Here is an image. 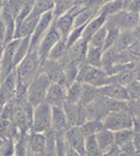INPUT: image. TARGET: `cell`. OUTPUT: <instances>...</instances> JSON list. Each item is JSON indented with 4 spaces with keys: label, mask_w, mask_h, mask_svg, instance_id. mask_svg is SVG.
<instances>
[{
    "label": "cell",
    "mask_w": 140,
    "mask_h": 156,
    "mask_svg": "<svg viewBox=\"0 0 140 156\" xmlns=\"http://www.w3.org/2000/svg\"><path fill=\"white\" fill-rule=\"evenodd\" d=\"M65 139L68 141V145L70 147H73L74 150H76L80 154L85 152V141H86V136L81 129L80 126H73L69 127L65 130Z\"/></svg>",
    "instance_id": "obj_13"
},
{
    "label": "cell",
    "mask_w": 140,
    "mask_h": 156,
    "mask_svg": "<svg viewBox=\"0 0 140 156\" xmlns=\"http://www.w3.org/2000/svg\"><path fill=\"white\" fill-rule=\"evenodd\" d=\"M139 20H140V14L125 9L110 16L106 23L118 27L121 31H134L138 27Z\"/></svg>",
    "instance_id": "obj_6"
},
{
    "label": "cell",
    "mask_w": 140,
    "mask_h": 156,
    "mask_svg": "<svg viewBox=\"0 0 140 156\" xmlns=\"http://www.w3.org/2000/svg\"><path fill=\"white\" fill-rule=\"evenodd\" d=\"M30 51H31V36L20 38V42H19V46L16 48V53H15V58H14L15 69L26 58V55L30 53Z\"/></svg>",
    "instance_id": "obj_24"
},
{
    "label": "cell",
    "mask_w": 140,
    "mask_h": 156,
    "mask_svg": "<svg viewBox=\"0 0 140 156\" xmlns=\"http://www.w3.org/2000/svg\"><path fill=\"white\" fill-rule=\"evenodd\" d=\"M136 40H140V38L136 36L135 31H122L117 42L112 47V49L116 53H122V52L127 51Z\"/></svg>",
    "instance_id": "obj_20"
},
{
    "label": "cell",
    "mask_w": 140,
    "mask_h": 156,
    "mask_svg": "<svg viewBox=\"0 0 140 156\" xmlns=\"http://www.w3.org/2000/svg\"><path fill=\"white\" fill-rule=\"evenodd\" d=\"M20 40H14L10 43H8L4 48V53L0 60V71H2V81L5 77L11 74L15 70V64H14V58H15V53H16V48L19 46Z\"/></svg>",
    "instance_id": "obj_11"
},
{
    "label": "cell",
    "mask_w": 140,
    "mask_h": 156,
    "mask_svg": "<svg viewBox=\"0 0 140 156\" xmlns=\"http://www.w3.org/2000/svg\"><path fill=\"white\" fill-rule=\"evenodd\" d=\"M0 85H2V71H0Z\"/></svg>",
    "instance_id": "obj_53"
},
{
    "label": "cell",
    "mask_w": 140,
    "mask_h": 156,
    "mask_svg": "<svg viewBox=\"0 0 140 156\" xmlns=\"http://www.w3.org/2000/svg\"><path fill=\"white\" fill-rule=\"evenodd\" d=\"M106 27H107V36H106V42H104L103 51L111 49L114 46V43L117 42L118 37L122 32L118 27H114V26H111V25H107V23H106Z\"/></svg>",
    "instance_id": "obj_35"
},
{
    "label": "cell",
    "mask_w": 140,
    "mask_h": 156,
    "mask_svg": "<svg viewBox=\"0 0 140 156\" xmlns=\"http://www.w3.org/2000/svg\"><path fill=\"white\" fill-rule=\"evenodd\" d=\"M102 55H103L102 48H93L89 46L86 54V63L93 68H102Z\"/></svg>",
    "instance_id": "obj_31"
},
{
    "label": "cell",
    "mask_w": 140,
    "mask_h": 156,
    "mask_svg": "<svg viewBox=\"0 0 140 156\" xmlns=\"http://www.w3.org/2000/svg\"><path fill=\"white\" fill-rule=\"evenodd\" d=\"M134 133H135V132H134ZM133 144H134V147H135L136 154H140V133H135V134H134Z\"/></svg>",
    "instance_id": "obj_44"
},
{
    "label": "cell",
    "mask_w": 140,
    "mask_h": 156,
    "mask_svg": "<svg viewBox=\"0 0 140 156\" xmlns=\"http://www.w3.org/2000/svg\"><path fill=\"white\" fill-rule=\"evenodd\" d=\"M61 38H63V37H61V34L59 33V31L55 28L54 21H53L51 28L48 30L47 34L43 37V40L41 41L40 46H38V48H37V52H38V54H40V57H41L42 60H44V59L48 58V54H49V52L52 51V48L61 40Z\"/></svg>",
    "instance_id": "obj_12"
},
{
    "label": "cell",
    "mask_w": 140,
    "mask_h": 156,
    "mask_svg": "<svg viewBox=\"0 0 140 156\" xmlns=\"http://www.w3.org/2000/svg\"><path fill=\"white\" fill-rule=\"evenodd\" d=\"M136 79L140 81V74H136Z\"/></svg>",
    "instance_id": "obj_52"
},
{
    "label": "cell",
    "mask_w": 140,
    "mask_h": 156,
    "mask_svg": "<svg viewBox=\"0 0 140 156\" xmlns=\"http://www.w3.org/2000/svg\"><path fill=\"white\" fill-rule=\"evenodd\" d=\"M84 84L80 81H74L66 87V101L69 103H80Z\"/></svg>",
    "instance_id": "obj_28"
},
{
    "label": "cell",
    "mask_w": 140,
    "mask_h": 156,
    "mask_svg": "<svg viewBox=\"0 0 140 156\" xmlns=\"http://www.w3.org/2000/svg\"><path fill=\"white\" fill-rule=\"evenodd\" d=\"M54 5H55V0H36L32 14L37 16H42L48 11H53Z\"/></svg>",
    "instance_id": "obj_34"
},
{
    "label": "cell",
    "mask_w": 140,
    "mask_h": 156,
    "mask_svg": "<svg viewBox=\"0 0 140 156\" xmlns=\"http://www.w3.org/2000/svg\"><path fill=\"white\" fill-rule=\"evenodd\" d=\"M135 31V33H136V36L140 38V20H139V23H138V27L134 30Z\"/></svg>",
    "instance_id": "obj_50"
},
{
    "label": "cell",
    "mask_w": 140,
    "mask_h": 156,
    "mask_svg": "<svg viewBox=\"0 0 140 156\" xmlns=\"http://www.w3.org/2000/svg\"><path fill=\"white\" fill-rule=\"evenodd\" d=\"M135 73L136 74H140V60L136 62V64H135Z\"/></svg>",
    "instance_id": "obj_49"
},
{
    "label": "cell",
    "mask_w": 140,
    "mask_h": 156,
    "mask_svg": "<svg viewBox=\"0 0 140 156\" xmlns=\"http://www.w3.org/2000/svg\"><path fill=\"white\" fill-rule=\"evenodd\" d=\"M41 64L42 59L37 51H31L26 55V58L16 66V74L20 87H28L31 81L41 73Z\"/></svg>",
    "instance_id": "obj_1"
},
{
    "label": "cell",
    "mask_w": 140,
    "mask_h": 156,
    "mask_svg": "<svg viewBox=\"0 0 140 156\" xmlns=\"http://www.w3.org/2000/svg\"><path fill=\"white\" fill-rule=\"evenodd\" d=\"M81 156H87V155H86V154H85V152H84V154H82V155H81Z\"/></svg>",
    "instance_id": "obj_55"
},
{
    "label": "cell",
    "mask_w": 140,
    "mask_h": 156,
    "mask_svg": "<svg viewBox=\"0 0 140 156\" xmlns=\"http://www.w3.org/2000/svg\"><path fill=\"white\" fill-rule=\"evenodd\" d=\"M107 16L103 15V14H98L96 17H93L90 22H87L85 25V28H84V33H82V40H85L86 42H90L91 37L98 31L101 30L104 25L107 22Z\"/></svg>",
    "instance_id": "obj_19"
},
{
    "label": "cell",
    "mask_w": 140,
    "mask_h": 156,
    "mask_svg": "<svg viewBox=\"0 0 140 156\" xmlns=\"http://www.w3.org/2000/svg\"><path fill=\"white\" fill-rule=\"evenodd\" d=\"M98 15V10L89 8V6H84L80 10V12L75 16V21H74V27H79V26H85L87 22H90L93 17H96Z\"/></svg>",
    "instance_id": "obj_26"
},
{
    "label": "cell",
    "mask_w": 140,
    "mask_h": 156,
    "mask_svg": "<svg viewBox=\"0 0 140 156\" xmlns=\"http://www.w3.org/2000/svg\"><path fill=\"white\" fill-rule=\"evenodd\" d=\"M85 154L87 156H103L104 155L101 151L95 135H91V136L86 138V141H85Z\"/></svg>",
    "instance_id": "obj_37"
},
{
    "label": "cell",
    "mask_w": 140,
    "mask_h": 156,
    "mask_svg": "<svg viewBox=\"0 0 140 156\" xmlns=\"http://www.w3.org/2000/svg\"><path fill=\"white\" fill-rule=\"evenodd\" d=\"M117 60H118V53H116L112 48L103 51V55H102V69L110 75V73L112 71L113 66L117 64Z\"/></svg>",
    "instance_id": "obj_30"
},
{
    "label": "cell",
    "mask_w": 140,
    "mask_h": 156,
    "mask_svg": "<svg viewBox=\"0 0 140 156\" xmlns=\"http://www.w3.org/2000/svg\"><path fill=\"white\" fill-rule=\"evenodd\" d=\"M47 136V143H46V150L43 156H58L57 154V138L55 133L51 129L46 133Z\"/></svg>",
    "instance_id": "obj_38"
},
{
    "label": "cell",
    "mask_w": 140,
    "mask_h": 156,
    "mask_svg": "<svg viewBox=\"0 0 140 156\" xmlns=\"http://www.w3.org/2000/svg\"><path fill=\"white\" fill-rule=\"evenodd\" d=\"M26 156H41V155H38V154H36V152H33L31 149L28 150V152H27V155Z\"/></svg>",
    "instance_id": "obj_51"
},
{
    "label": "cell",
    "mask_w": 140,
    "mask_h": 156,
    "mask_svg": "<svg viewBox=\"0 0 140 156\" xmlns=\"http://www.w3.org/2000/svg\"><path fill=\"white\" fill-rule=\"evenodd\" d=\"M51 84L52 83L49 81V79L41 71L31 81V84L27 87V94H26L27 101L33 107H37L38 105L46 102V96H47Z\"/></svg>",
    "instance_id": "obj_3"
},
{
    "label": "cell",
    "mask_w": 140,
    "mask_h": 156,
    "mask_svg": "<svg viewBox=\"0 0 140 156\" xmlns=\"http://www.w3.org/2000/svg\"><path fill=\"white\" fill-rule=\"evenodd\" d=\"M134 130L133 129H123V130H118L114 132V144L117 147H122L125 146L130 143H133V138H134Z\"/></svg>",
    "instance_id": "obj_32"
},
{
    "label": "cell",
    "mask_w": 140,
    "mask_h": 156,
    "mask_svg": "<svg viewBox=\"0 0 140 156\" xmlns=\"http://www.w3.org/2000/svg\"><path fill=\"white\" fill-rule=\"evenodd\" d=\"M64 112L66 115V119L70 127L73 126H81L85 123V117H84V111L82 106L80 103H69L65 102L64 106Z\"/></svg>",
    "instance_id": "obj_14"
},
{
    "label": "cell",
    "mask_w": 140,
    "mask_h": 156,
    "mask_svg": "<svg viewBox=\"0 0 140 156\" xmlns=\"http://www.w3.org/2000/svg\"><path fill=\"white\" fill-rule=\"evenodd\" d=\"M68 52H69V46H68V42H66V38H61V40L52 48V51L49 52L47 59L60 62L63 58H65Z\"/></svg>",
    "instance_id": "obj_29"
},
{
    "label": "cell",
    "mask_w": 140,
    "mask_h": 156,
    "mask_svg": "<svg viewBox=\"0 0 140 156\" xmlns=\"http://www.w3.org/2000/svg\"><path fill=\"white\" fill-rule=\"evenodd\" d=\"M125 2H127V4H128V3H129V2H131V0H125Z\"/></svg>",
    "instance_id": "obj_54"
},
{
    "label": "cell",
    "mask_w": 140,
    "mask_h": 156,
    "mask_svg": "<svg viewBox=\"0 0 140 156\" xmlns=\"http://www.w3.org/2000/svg\"><path fill=\"white\" fill-rule=\"evenodd\" d=\"M4 48H5L4 42L0 41V60H2V57H3V53H4Z\"/></svg>",
    "instance_id": "obj_48"
},
{
    "label": "cell",
    "mask_w": 140,
    "mask_h": 156,
    "mask_svg": "<svg viewBox=\"0 0 140 156\" xmlns=\"http://www.w3.org/2000/svg\"><path fill=\"white\" fill-rule=\"evenodd\" d=\"M85 136H91V135H96L100 130H102L104 127H103V122L100 121V119H96V121H86L84 124L80 126Z\"/></svg>",
    "instance_id": "obj_33"
},
{
    "label": "cell",
    "mask_w": 140,
    "mask_h": 156,
    "mask_svg": "<svg viewBox=\"0 0 140 156\" xmlns=\"http://www.w3.org/2000/svg\"><path fill=\"white\" fill-rule=\"evenodd\" d=\"M84 28H85V26H79V27H74V28L72 30V32L69 33V36H68V38H66V42H68L69 48L72 47L73 44H75L79 40H81V38H82Z\"/></svg>",
    "instance_id": "obj_41"
},
{
    "label": "cell",
    "mask_w": 140,
    "mask_h": 156,
    "mask_svg": "<svg viewBox=\"0 0 140 156\" xmlns=\"http://www.w3.org/2000/svg\"><path fill=\"white\" fill-rule=\"evenodd\" d=\"M52 106L47 102H43L34 107L33 111V121L31 132L34 133H47L52 129Z\"/></svg>",
    "instance_id": "obj_5"
},
{
    "label": "cell",
    "mask_w": 140,
    "mask_h": 156,
    "mask_svg": "<svg viewBox=\"0 0 140 156\" xmlns=\"http://www.w3.org/2000/svg\"><path fill=\"white\" fill-rule=\"evenodd\" d=\"M95 136H96L97 144H98V146H100V149L103 154L110 152L116 146V144H114V132H112V130L103 128Z\"/></svg>",
    "instance_id": "obj_21"
},
{
    "label": "cell",
    "mask_w": 140,
    "mask_h": 156,
    "mask_svg": "<svg viewBox=\"0 0 140 156\" xmlns=\"http://www.w3.org/2000/svg\"><path fill=\"white\" fill-rule=\"evenodd\" d=\"M136 156H140V154H136Z\"/></svg>",
    "instance_id": "obj_56"
},
{
    "label": "cell",
    "mask_w": 140,
    "mask_h": 156,
    "mask_svg": "<svg viewBox=\"0 0 140 156\" xmlns=\"http://www.w3.org/2000/svg\"><path fill=\"white\" fill-rule=\"evenodd\" d=\"M102 122H103L104 128L112 132H118L123 129H133V126H134L133 114L130 113L128 107L121 111L108 113L102 119Z\"/></svg>",
    "instance_id": "obj_4"
},
{
    "label": "cell",
    "mask_w": 140,
    "mask_h": 156,
    "mask_svg": "<svg viewBox=\"0 0 140 156\" xmlns=\"http://www.w3.org/2000/svg\"><path fill=\"white\" fill-rule=\"evenodd\" d=\"M66 101V86L59 85V84H51L46 102L52 107H63Z\"/></svg>",
    "instance_id": "obj_15"
},
{
    "label": "cell",
    "mask_w": 140,
    "mask_h": 156,
    "mask_svg": "<svg viewBox=\"0 0 140 156\" xmlns=\"http://www.w3.org/2000/svg\"><path fill=\"white\" fill-rule=\"evenodd\" d=\"M46 143H47L46 133L30 132V134H28V145H30V149L33 152L43 156L44 150H46Z\"/></svg>",
    "instance_id": "obj_22"
},
{
    "label": "cell",
    "mask_w": 140,
    "mask_h": 156,
    "mask_svg": "<svg viewBox=\"0 0 140 156\" xmlns=\"http://www.w3.org/2000/svg\"><path fill=\"white\" fill-rule=\"evenodd\" d=\"M5 36H6V27H5L4 21L0 17V41H3L4 44H5Z\"/></svg>",
    "instance_id": "obj_45"
},
{
    "label": "cell",
    "mask_w": 140,
    "mask_h": 156,
    "mask_svg": "<svg viewBox=\"0 0 140 156\" xmlns=\"http://www.w3.org/2000/svg\"><path fill=\"white\" fill-rule=\"evenodd\" d=\"M127 90H128V94H129V98L130 100L140 98V81L138 79H135L134 81H131L127 86Z\"/></svg>",
    "instance_id": "obj_42"
},
{
    "label": "cell",
    "mask_w": 140,
    "mask_h": 156,
    "mask_svg": "<svg viewBox=\"0 0 140 156\" xmlns=\"http://www.w3.org/2000/svg\"><path fill=\"white\" fill-rule=\"evenodd\" d=\"M3 4L12 12V15L17 19V16L20 15L21 10H22V5H23V0H3Z\"/></svg>",
    "instance_id": "obj_40"
},
{
    "label": "cell",
    "mask_w": 140,
    "mask_h": 156,
    "mask_svg": "<svg viewBox=\"0 0 140 156\" xmlns=\"http://www.w3.org/2000/svg\"><path fill=\"white\" fill-rule=\"evenodd\" d=\"M82 154H80V152H78L76 150H74L73 147H68V150H66V154H65V156H81Z\"/></svg>",
    "instance_id": "obj_47"
},
{
    "label": "cell",
    "mask_w": 140,
    "mask_h": 156,
    "mask_svg": "<svg viewBox=\"0 0 140 156\" xmlns=\"http://www.w3.org/2000/svg\"><path fill=\"white\" fill-rule=\"evenodd\" d=\"M53 21H54L53 11H48V12L43 14L40 17V21H38L36 28H34V31H33V33L31 36V51H37L41 41L43 40V37L47 34V32L51 28Z\"/></svg>",
    "instance_id": "obj_9"
},
{
    "label": "cell",
    "mask_w": 140,
    "mask_h": 156,
    "mask_svg": "<svg viewBox=\"0 0 140 156\" xmlns=\"http://www.w3.org/2000/svg\"><path fill=\"white\" fill-rule=\"evenodd\" d=\"M41 16H37L34 14H30L17 27H16V33H15V40H20V38L27 37V36H32L34 28H36L38 21H40Z\"/></svg>",
    "instance_id": "obj_17"
},
{
    "label": "cell",
    "mask_w": 140,
    "mask_h": 156,
    "mask_svg": "<svg viewBox=\"0 0 140 156\" xmlns=\"http://www.w3.org/2000/svg\"><path fill=\"white\" fill-rule=\"evenodd\" d=\"M17 86H19V80L15 69L11 74H9L5 77L2 81V85H0V112H2V109L8 102H10L16 97Z\"/></svg>",
    "instance_id": "obj_8"
},
{
    "label": "cell",
    "mask_w": 140,
    "mask_h": 156,
    "mask_svg": "<svg viewBox=\"0 0 140 156\" xmlns=\"http://www.w3.org/2000/svg\"><path fill=\"white\" fill-rule=\"evenodd\" d=\"M101 96L100 94V89L89 84H84L82 86V94H81V98H80V105L81 106H87L89 103L93 102L95 100H97Z\"/></svg>",
    "instance_id": "obj_27"
},
{
    "label": "cell",
    "mask_w": 140,
    "mask_h": 156,
    "mask_svg": "<svg viewBox=\"0 0 140 156\" xmlns=\"http://www.w3.org/2000/svg\"><path fill=\"white\" fill-rule=\"evenodd\" d=\"M28 134H30V133H28ZM28 134L20 136V138L15 141L14 156H26V155H27V152H28V150H30V145H28Z\"/></svg>",
    "instance_id": "obj_39"
},
{
    "label": "cell",
    "mask_w": 140,
    "mask_h": 156,
    "mask_svg": "<svg viewBox=\"0 0 140 156\" xmlns=\"http://www.w3.org/2000/svg\"><path fill=\"white\" fill-rule=\"evenodd\" d=\"M51 127L54 133H63L70 127L63 107H52V124H51Z\"/></svg>",
    "instance_id": "obj_18"
},
{
    "label": "cell",
    "mask_w": 140,
    "mask_h": 156,
    "mask_svg": "<svg viewBox=\"0 0 140 156\" xmlns=\"http://www.w3.org/2000/svg\"><path fill=\"white\" fill-rule=\"evenodd\" d=\"M134 118V126H133V130L135 133H140V113L133 115Z\"/></svg>",
    "instance_id": "obj_46"
},
{
    "label": "cell",
    "mask_w": 140,
    "mask_h": 156,
    "mask_svg": "<svg viewBox=\"0 0 140 156\" xmlns=\"http://www.w3.org/2000/svg\"><path fill=\"white\" fill-rule=\"evenodd\" d=\"M82 3H84V0H55V5L53 10L54 19L64 15L70 9H73L78 5H81Z\"/></svg>",
    "instance_id": "obj_25"
},
{
    "label": "cell",
    "mask_w": 140,
    "mask_h": 156,
    "mask_svg": "<svg viewBox=\"0 0 140 156\" xmlns=\"http://www.w3.org/2000/svg\"><path fill=\"white\" fill-rule=\"evenodd\" d=\"M108 77L110 75L102 68H93L89 65L86 62H84L79 68L76 81L89 84L96 87H102L104 85H108Z\"/></svg>",
    "instance_id": "obj_2"
},
{
    "label": "cell",
    "mask_w": 140,
    "mask_h": 156,
    "mask_svg": "<svg viewBox=\"0 0 140 156\" xmlns=\"http://www.w3.org/2000/svg\"><path fill=\"white\" fill-rule=\"evenodd\" d=\"M127 5L128 4H127L125 0H110V2L104 3L102 5L98 14H103L107 17H110V16H112V15H114L122 10H125Z\"/></svg>",
    "instance_id": "obj_23"
},
{
    "label": "cell",
    "mask_w": 140,
    "mask_h": 156,
    "mask_svg": "<svg viewBox=\"0 0 140 156\" xmlns=\"http://www.w3.org/2000/svg\"><path fill=\"white\" fill-rule=\"evenodd\" d=\"M41 71L48 77L52 84H59L68 87V80L64 71V68L60 62L52 60V59H44L41 64Z\"/></svg>",
    "instance_id": "obj_7"
},
{
    "label": "cell",
    "mask_w": 140,
    "mask_h": 156,
    "mask_svg": "<svg viewBox=\"0 0 140 156\" xmlns=\"http://www.w3.org/2000/svg\"><path fill=\"white\" fill-rule=\"evenodd\" d=\"M106 36H107V27L104 25L101 30H98L92 37L89 42V46L90 47H93V48H102L104 47V42H106Z\"/></svg>",
    "instance_id": "obj_36"
},
{
    "label": "cell",
    "mask_w": 140,
    "mask_h": 156,
    "mask_svg": "<svg viewBox=\"0 0 140 156\" xmlns=\"http://www.w3.org/2000/svg\"><path fill=\"white\" fill-rule=\"evenodd\" d=\"M81 9H82V4L81 5H78V6L73 8V9H70L64 15L54 19V26L59 31V33L61 34L63 38H68L69 33L72 32V30L74 28L75 16L80 12Z\"/></svg>",
    "instance_id": "obj_10"
},
{
    "label": "cell",
    "mask_w": 140,
    "mask_h": 156,
    "mask_svg": "<svg viewBox=\"0 0 140 156\" xmlns=\"http://www.w3.org/2000/svg\"><path fill=\"white\" fill-rule=\"evenodd\" d=\"M98 89H100L101 96L118 100V101H124V102H128L130 100L128 90L125 86H122L118 84H108V85H104V86L98 87Z\"/></svg>",
    "instance_id": "obj_16"
},
{
    "label": "cell",
    "mask_w": 140,
    "mask_h": 156,
    "mask_svg": "<svg viewBox=\"0 0 140 156\" xmlns=\"http://www.w3.org/2000/svg\"><path fill=\"white\" fill-rule=\"evenodd\" d=\"M127 52L130 54V57L133 58L134 62H139L140 60V40H136L128 49Z\"/></svg>",
    "instance_id": "obj_43"
}]
</instances>
